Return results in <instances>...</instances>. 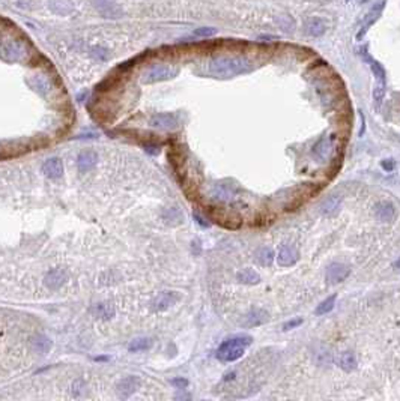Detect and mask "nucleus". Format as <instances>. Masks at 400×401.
Returning <instances> with one entry per match:
<instances>
[{
  "instance_id": "nucleus-1",
  "label": "nucleus",
  "mask_w": 400,
  "mask_h": 401,
  "mask_svg": "<svg viewBox=\"0 0 400 401\" xmlns=\"http://www.w3.org/2000/svg\"><path fill=\"white\" fill-rule=\"evenodd\" d=\"M253 69L252 62L242 56H221L209 62V72L218 79H231Z\"/></svg>"
},
{
  "instance_id": "nucleus-2",
  "label": "nucleus",
  "mask_w": 400,
  "mask_h": 401,
  "mask_svg": "<svg viewBox=\"0 0 400 401\" xmlns=\"http://www.w3.org/2000/svg\"><path fill=\"white\" fill-rule=\"evenodd\" d=\"M252 342H253V337L247 334H239L232 338H227L217 349L215 356L221 362H235L244 356L247 347H249Z\"/></svg>"
},
{
  "instance_id": "nucleus-3",
  "label": "nucleus",
  "mask_w": 400,
  "mask_h": 401,
  "mask_svg": "<svg viewBox=\"0 0 400 401\" xmlns=\"http://www.w3.org/2000/svg\"><path fill=\"white\" fill-rule=\"evenodd\" d=\"M361 56H363L364 62L370 66V69H372V72L375 75V79H376V87L373 90V100H375V108L379 110L380 104H382V100H384V95H385L387 74H385L384 66L380 65L378 60H375L366 50H361Z\"/></svg>"
},
{
  "instance_id": "nucleus-4",
  "label": "nucleus",
  "mask_w": 400,
  "mask_h": 401,
  "mask_svg": "<svg viewBox=\"0 0 400 401\" xmlns=\"http://www.w3.org/2000/svg\"><path fill=\"white\" fill-rule=\"evenodd\" d=\"M178 68H173L170 65H154L150 66L145 75L142 77V81L145 84H152V83H158V81H166L170 80L178 75Z\"/></svg>"
},
{
  "instance_id": "nucleus-5",
  "label": "nucleus",
  "mask_w": 400,
  "mask_h": 401,
  "mask_svg": "<svg viewBox=\"0 0 400 401\" xmlns=\"http://www.w3.org/2000/svg\"><path fill=\"white\" fill-rule=\"evenodd\" d=\"M149 125L152 128H157V129L171 131V129H176L179 126V118L173 113H158L155 116L150 118Z\"/></svg>"
},
{
  "instance_id": "nucleus-6",
  "label": "nucleus",
  "mask_w": 400,
  "mask_h": 401,
  "mask_svg": "<svg viewBox=\"0 0 400 401\" xmlns=\"http://www.w3.org/2000/svg\"><path fill=\"white\" fill-rule=\"evenodd\" d=\"M351 274V267L346 263H340V261H334L327 267V282L330 284H338L341 281H345Z\"/></svg>"
},
{
  "instance_id": "nucleus-7",
  "label": "nucleus",
  "mask_w": 400,
  "mask_h": 401,
  "mask_svg": "<svg viewBox=\"0 0 400 401\" xmlns=\"http://www.w3.org/2000/svg\"><path fill=\"white\" fill-rule=\"evenodd\" d=\"M298 259H299V253L294 245H283L277 254V263L281 267L294 266L298 261Z\"/></svg>"
},
{
  "instance_id": "nucleus-8",
  "label": "nucleus",
  "mask_w": 400,
  "mask_h": 401,
  "mask_svg": "<svg viewBox=\"0 0 400 401\" xmlns=\"http://www.w3.org/2000/svg\"><path fill=\"white\" fill-rule=\"evenodd\" d=\"M139 386H140V379L137 376H128V377L122 379L116 386L119 398H122V400L129 398L139 389Z\"/></svg>"
},
{
  "instance_id": "nucleus-9",
  "label": "nucleus",
  "mask_w": 400,
  "mask_h": 401,
  "mask_svg": "<svg viewBox=\"0 0 400 401\" xmlns=\"http://www.w3.org/2000/svg\"><path fill=\"white\" fill-rule=\"evenodd\" d=\"M384 6H385V0H380V2H378V3L370 9L369 15L366 17V20H364L363 26H361V29H359V32H358V35H357V40H358V41H359V40H363V36L367 33V30L373 26V23L379 18L380 12H382V9H384Z\"/></svg>"
},
{
  "instance_id": "nucleus-10",
  "label": "nucleus",
  "mask_w": 400,
  "mask_h": 401,
  "mask_svg": "<svg viewBox=\"0 0 400 401\" xmlns=\"http://www.w3.org/2000/svg\"><path fill=\"white\" fill-rule=\"evenodd\" d=\"M270 320V314L268 311H265L263 308H252L245 316V321L244 326L245 328H256V326H262L266 321Z\"/></svg>"
},
{
  "instance_id": "nucleus-11",
  "label": "nucleus",
  "mask_w": 400,
  "mask_h": 401,
  "mask_svg": "<svg viewBox=\"0 0 400 401\" xmlns=\"http://www.w3.org/2000/svg\"><path fill=\"white\" fill-rule=\"evenodd\" d=\"M41 170L48 179H59L63 175V162L59 158H48L44 161Z\"/></svg>"
},
{
  "instance_id": "nucleus-12",
  "label": "nucleus",
  "mask_w": 400,
  "mask_h": 401,
  "mask_svg": "<svg viewBox=\"0 0 400 401\" xmlns=\"http://www.w3.org/2000/svg\"><path fill=\"white\" fill-rule=\"evenodd\" d=\"M304 30L312 38H319L327 32V21L320 17H310L306 20Z\"/></svg>"
},
{
  "instance_id": "nucleus-13",
  "label": "nucleus",
  "mask_w": 400,
  "mask_h": 401,
  "mask_svg": "<svg viewBox=\"0 0 400 401\" xmlns=\"http://www.w3.org/2000/svg\"><path fill=\"white\" fill-rule=\"evenodd\" d=\"M93 5L100 11L101 15L107 18H116L121 15L118 8V0H93Z\"/></svg>"
},
{
  "instance_id": "nucleus-14",
  "label": "nucleus",
  "mask_w": 400,
  "mask_h": 401,
  "mask_svg": "<svg viewBox=\"0 0 400 401\" xmlns=\"http://www.w3.org/2000/svg\"><path fill=\"white\" fill-rule=\"evenodd\" d=\"M375 215L380 222H388L393 221L396 215V207L391 201H378L375 206Z\"/></svg>"
},
{
  "instance_id": "nucleus-15",
  "label": "nucleus",
  "mask_w": 400,
  "mask_h": 401,
  "mask_svg": "<svg viewBox=\"0 0 400 401\" xmlns=\"http://www.w3.org/2000/svg\"><path fill=\"white\" fill-rule=\"evenodd\" d=\"M179 301V296L176 292H163L157 296L154 302V310L155 311H166L171 305H175Z\"/></svg>"
},
{
  "instance_id": "nucleus-16",
  "label": "nucleus",
  "mask_w": 400,
  "mask_h": 401,
  "mask_svg": "<svg viewBox=\"0 0 400 401\" xmlns=\"http://www.w3.org/2000/svg\"><path fill=\"white\" fill-rule=\"evenodd\" d=\"M68 272L65 269H51L45 277V284L50 289H59L66 282Z\"/></svg>"
},
{
  "instance_id": "nucleus-17",
  "label": "nucleus",
  "mask_w": 400,
  "mask_h": 401,
  "mask_svg": "<svg viewBox=\"0 0 400 401\" xmlns=\"http://www.w3.org/2000/svg\"><path fill=\"white\" fill-rule=\"evenodd\" d=\"M97 160H98V155L95 154L93 150H84V152H82V154L79 155V158H77L79 170L82 171V173H87V171H90L95 167V164H97Z\"/></svg>"
},
{
  "instance_id": "nucleus-18",
  "label": "nucleus",
  "mask_w": 400,
  "mask_h": 401,
  "mask_svg": "<svg viewBox=\"0 0 400 401\" xmlns=\"http://www.w3.org/2000/svg\"><path fill=\"white\" fill-rule=\"evenodd\" d=\"M337 365L346 373H351L357 368L358 365V361H357V356L355 353L346 350V352H341L338 356H337Z\"/></svg>"
},
{
  "instance_id": "nucleus-19",
  "label": "nucleus",
  "mask_w": 400,
  "mask_h": 401,
  "mask_svg": "<svg viewBox=\"0 0 400 401\" xmlns=\"http://www.w3.org/2000/svg\"><path fill=\"white\" fill-rule=\"evenodd\" d=\"M340 203H341V199L337 197V196H331L328 199H325L320 204V211L322 214H325L328 217H333L336 215L338 211H340Z\"/></svg>"
},
{
  "instance_id": "nucleus-20",
  "label": "nucleus",
  "mask_w": 400,
  "mask_h": 401,
  "mask_svg": "<svg viewBox=\"0 0 400 401\" xmlns=\"http://www.w3.org/2000/svg\"><path fill=\"white\" fill-rule=\"evenodd\" d=\"M236 278L239 282L242 284H249V285H254V284H259L260 282V275L257 272H254L250 267H247V269H242L236 274Z\"/></svg>"
},
{
  "instance_id": "nucleus-21",
  "label": "nucleus",
  "mask_w": 400,
  "mask_h": 401,
  "mask_svg": "<svg viewBox=\"0 0 400 401\" xmlns=\"http://www.w3.org/2000/svg\"><path fill=\"white\" fill-rule=\"evenodd\" d=\"M32 344H33V349L38 352V353H41V355H45L51 350V346H53V342L48 337L45 335H36L33 340H32Z\"/></svg>"
},
{
  "instance_id": "nucleus-22",
  "label": "nucleus",
  "mask_w": 400,
  "mask_h": 401,
  "mask_svg": "<svg viewBox=\"0 0 400 401\" xmlns=\"http://www.w3.org/2000/svg\"><path fill=\"white\" fill-rule=\"evenodd\" d=\"M152 347V340L150 338H136L131 341V344L128 346V350L131 353H137L143 350H149Z\"/></svg>"
},
{
  "instance_id": "nucleus-23",
  "label": "nucleus",
  "mask_w": 400,
  "mask_h": 401,
  "mask_svg": "<svg viewBox=\"0 0 400 401\" xmlns=\"http://www.w3.org/2000/svg\"><path fill=\"white\" fill-rule=\"evenodd\" d=\"M336 301H337V295H331L325 301H322L316 307V310H315L316 316H323V314H328L330 311H333L334 305H336Z\"/></svg>"
},
{
  "instance_id": "nucleus-24",
  "label": "nucleus",
  "mask_w": 400,
  "mask_h": 401,
  "mask_svg": "<svg viewBox=\"0 0 400 401\" xmlns=\"http://www.w3.org/2000/svg\"><path fill=\"white\" fill-rule=\"evenodd\" d=\"M93 314L97 317H101V319H110L114 316V308L111 303H97L95 307L92 308Z\"/></svg>"
},
{
  "instance_id": "nucleus-25",
  "label": "nucleus",
  "mask_w": 400,
  "mask_h": 401,
  "mask_svg": "<svg viewBox=\"0 0 400 401\" xmlns=\"http://www.w3.org/2000/svg\"><path fill=\"white\" fill-rule=\"evenodd\" d=\"M256 260L262 264V266H270L274 260V251L271 248H260L256 254Z\"/></svg>"
},
{
  "instance_id": "nucleus-26",
  "label": "nucleus",
  "mask_w": 400,
  "mask_h": 401,
  "mask_svg": "<svg viewBox=\"0 0 400 401\" xmlns=\"http://www.w3.org/2000/svg\"><path fill=\"white\" fill-rule=\"evenodd\" d=\"M330 147V144H328V141H327V139H322L316 146H315V155H317L319 158H322V160H325L327 158V154H328V149Z\"/></svg>"
},
{
  "instance_id": "nucleus-27",
  "label": "nucleus",
  "mask_w": 400,
  "mask_h": 401,
  "mask_svg": "<svg viewBox=\"0 0 400 401\" xmlns=\"http://www.w3.org/2000/svg\"><path fill=\"white\" fill-rule=\"evenodd\" d=\"M217 33V29L214 27H199L194 30V36L197 38H211Z\"/></svg>"
},
{
  "instance_id": "nucleus-28",
  "label": "nucleus",
  "mask_w": 400,
  "mask_h": 401,
  "mask_svg": "<svg viewBox=\"0 0 400 401\" xmlns=\"http://www.w3.org/2000/svg\"><path fill=\"white\" fill-rule=\"evenodd\" d=\"M299 324H302V319H294V320H289V321H286L283 324V331H291V329H295L298 328Z\"/></svg>"
},
{
  "instance_id": "nucleus-29",
  "label": "nucleus",
  "mask_w": 400,
  "mask_h": 401,
  "mask_svg": "<svg viewBox=\"0 0 400 401\" xmlns=\"http://www.w3.org/2000/svg\"><path fill=\"white\" fill-rule=\"evenodd\" d=\"M171 385H173L176 389H185L188 386V380L184 379V377H176L171 380Z\"/></svg>"
},
{
  "instance_id": "nucleus-30",
  "label": "nucleus",
  "mask_w": 400,
  "mask_h": 401,
  "mask_svg": "<svg viewBox=\"0 0 400 401\" xmlns=\"http://www.w3.org/2000/svg\"><path fill=\"white\" fill-rule=\"evenodd\" d=\"M380 165H382V168L385 171H393L394 170V161L393 160H384Z\"/></svg>"
},
{
  "instance_id": "nucleus-31",
  "label": "nucleus",
  "mask_w": 400,
  "mask_h": 401,
  "mask_svg": "<svg viewBox=\"0 0 400 401\" xmlns=\"http://www.w3.org/2000/svg\"><path fill=\"white\" fill-rule=\"evenodd\" d=\"M194 220H196V221H197V224H200L202 227H208V225H209L208 222H205V220H203V218H200V217H199V214H194Z\"/></svg>"
},
{
  "instance_id": "nucleus-32",
  "label": "nucleus",
  "mask_w": 400,
  "mask_h": 401,
  "mask_svg": "<svg viewBox=\"0 0 400 401\" xmlns=\"http://www.w3.org/2000/svg\"><path fill=\"white\" fill-rule=\"evenodd\" d=\"M393 267H394V269H400V257L393 263Z\"/></svg>"
}]
</instances>
